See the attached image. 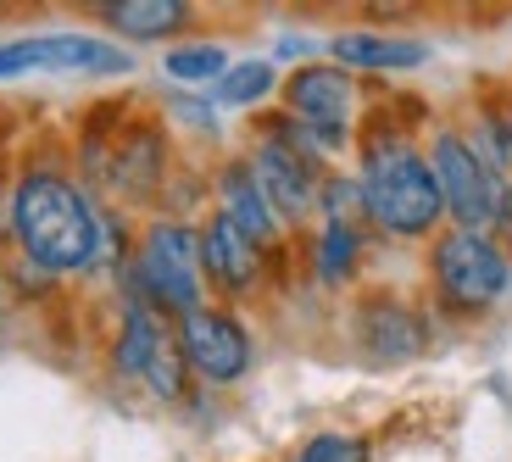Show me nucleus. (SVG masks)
Here are the masks:
<instances>
[{"mask_svg":"<svg viewBox=\"0 0 512 462\" xmlns=\"http://www.w3.org/2000/svg\"><path fill=\"white\" fill-rule=\"evenodd\" d=\"M190 6L184 0H106L101 23L117 28L123 39H173L179 28H190Z\"/></svg>","mask_w":512,"mask_h":462,"instance_id":"obj_15","label":"nucleus"},{"mask_svg":"<svg viewBox=\"0 0 512 462\" xmlns=\"http://www.w3.org/2000/svg\"><path fill=\"white\" fill-rule=\"evenodd\" d=\"M273 84H279V73H273V62H229V73L212 84V101L229 106V112H240V106H256L268 101Z\"/></svg>","mask_w":512,"mask_h":462,"instance_id":"obj_18","label":"nucleus"},{"mask_svg":"<svg viewBox=\"0 0 512 462\" xmlns=\"http://www.w3.org/2000/svg\"><path fill=\"white\" fill-rule=\"evenodd\" d=\"M284 117L318 145V156H334L351 145V117H357V84L346 67L307 62L284 78Z\"/></svg>","mask_w":512,"mask_h":462,"instance_id":"obj_6","label":"nucleus"},{"mask_svg":"<svg viewBox=\"0 0 512 462\" xmlns=\"http://www.w3.org/2000/svg\"><path fill=\"white\" fill-rule=\"evenodd\" d=\"M167 78H179V84H218L223 73H229V51L223 45H212V39H195V45H173V51L162 56Z\"/></svg>","mask_w":512,"mask_h":462,"instance_id":"obj_19","label":"nucleus"},{"mask_svg":"<svg viewBox=\"0 0 512 462\" xmlns=\"http://www.w3.org/2000/svg\"><path fill=\"white\" fill-rule=\"evenodd\" d=\"M134 56L90 34H34L0 45V84L23 73H128Z\"/></svg>","mask_w":512,"mask_h":462,"instance_id":"obj_9","label":"nucleus"},{"mask_svg":"<svg viewBox=\"0 0 512 462\" xmlns=\"http://www.w3.org/2000/svg\"><path fill=\"white\" fill-rule=\"evenodd\" d=\"M357 340H362V351H368L373 362H407V357H418L423 351V323H418V312L407 307V301H396V296H373V301H362V312H357Z\"/></svg>","mask_w":512,"mask_h":462,"instance_id":"obj_12","label":"nucleus"},{"mask_svg":"<svg viewBox=\"0 0 512 462\" xmlns=\"http://www.w3.org/2000/svg\"><path fill=\"white\" fill-rule=\"evenodd\" d=\"M362 262V234L346 229V223H323L318 240H312V273L323 284H346Z\"/></svg>","mask_w":512,"mask_h":462,"instance_id":"obj_17","label":"nucleus"},{"mask_svg":"<svg viewBox=\"0 0 512 462\" xmlns=\"http://www.w3.org/2000/svg\"><path fill=\"white\" fill-rule=\"evenodd\" d=\"M173 334H179L190 373H201L206 385H234L251 368V334L229 307H195L190 318H179Z\"/></svg>","mask_w":512,"mask_h":462,"instance_id":"obj_10","label":"nucleus"},{"mask_svg":"<svg viewBox=\"0 0 512 462\" xmlns=\"http://www.w3.org/2000/svg\"><path fill=\"white\" fill-rule=\"evenodd\" d=\"M334 67H368V73H396V67H423L429 45L423 39H390V34H334L329 39Z\"/></svg>","mask_w":512,"mask_h":462,"instance_id":"obj_14","label":"nucleus"},{"mask_svg":"<svg viewBox=\"0 0 512 462\" xmlns=\"http://www.w3.org/2000/svg\"><path fill=\"white\" fill-rule=\"evenodd\" d=\"M201 273L223 296H251L262 284V245H251L223 212H212L201 229Z\"/></svg>","mask_w":512,"mask_h":462,"instance_id":"obj_11","label":"nucleus"},{"mask_svg":"<svg viewBox=\"0 0 512 462\" xmlns=\"http://www.w3.org/2000/svg\"><path fill=\"white\" fill-rule=\"evenodd\" d=\"M357 184H362L368 223H379L396 240H423V234H435V223L446 218V201H440V184L429 173V156L396 129L368 134Z\"/></svg>","mask_w":512,"mask_h":462,"instance_id":"obj_2","label":"nucleus"},{"mask_svg":"<svg viewBox=\"0 0 512 462\" xmlns=\"http://www.w3.org/2000/svg\"><path fill=\"white\" fill-rule=\"evenodd\" d=\"M485 140L496 145L501 173H512V112H490V117H485Z\"/></svg>","mask_w":512,"mask_h":462,"instance_id":"obj_21","label":"nucleus"},{"mask_svg":"<svg viewBox=\"0 0 512 462\" xmlns=\"http://www.w3.org/2000/svg\"><path fill=\"white\" fill-rule=\"evenodd\" d=\"M128 284L134 301H145L162 318H190L195 307H206V273H201V229L179 218H156L140 234L134 257H128Z\"/></svg>","mask_w":512,"mask_h":462,"instance_id":"obj_3","label":"nucleus"},{"mask_svg":"<svg viewBox=\"0 0 512 462\" xmlns=\"http://www.w3.org/2000/svg\"><path fill=\"white\" fill-rule=\"evenodd\" d=\"M245 167H251L256 190L268 195V206L279 212V223H301V218L318 212V190H323L318 156H307L301 145H290L273 123H262V134H256Z\"/></svg>","mask_w":512,"mask_h":462,"instance_id":"obj_8","label":"nucleus"},{"mask_svg":"<svg viewBox=\"0 0 512 462\" xmlns=\"http://www.w3.org/2000/svg\"><path fill=\"white\" fill-rule=\"evenodd\" d=\"M429 273H435V290L451 312H490L507 296L512 262L490 234L474 229H446L429 245Z\"/></svg>","mask_w":512,"mask_h":462,"instance_id":"obj_5","label":"nucleus"},{"mask_svg":"<svg viewBox=\"0 0 512 462\" xmlns=\"http://www.w3.org/2000/svg\"><path fill=\"white\" fill-rule=\"evenodd\" d=\"M112 362H117V373L151 385L162 401H179L184 385H190V362H184V351H179V334L167 329L162 312H151L145 301H128Z\"/></svg>","mask_w":512,"mask_h":462,"instance_id":"obj_7","label":"nucleus"},{"mask_svg":"<svg viewBox=\"0 0 512 462\" xmlns=\"http://www.w3.org/2000/svg\"><path fill=\"white\" fill-rule=\"evenodd\" d=\"M429 173L440 184V201L457 218V229L490 234L501 223V201H507V173H501L496 145L479 134L462 129H440L435 145H429Z\"/></svg>","mask_w":512,"mask_h":462,"instance_id":"obj_4","label":"nucleus"},{"mask_svg":"<svg viewBox=\"0 0 512 462\" xmlns=\"http://www.w3.org/2000/svg\"><path fill=\"white\" fill-rule=\"evenodd\" d=\"M295 462H368V440H357V435H318V440H307V451Z\"/></svg>","mask_w":512,"mask_h":462,"instance_id":"obj_20","label":"nucleus"},{"mask_svg":"<svg viewBox=\"0 0 512 462\" xmlns=\"http://www.w3.org/2000/svg\"><path fill=\"white\" fill-rule=\"evenodd\" d=\"M218 212H223V218H229L251 245H262V251H268V245L284 234L279 212L268 206V195L256 190V179H251V167H245V162H223V167H218Z\"/></svg>","mask_w":512,"mask_h":462,"instance_id":"obj_13","label":"nucleus"},{"mask_svg":"<svg viewBox=\"0 0 512 462\" xmlns=\"http://www.w3.org/2000/svg\"><path fill=\"white\" fill-rule=\"evenodd\" d=\"M156 173H162V134H123V140H117V156L106 162V179L123 195L151 190Z\"/></svg>","mask_w":512,"mask_h":462,"instance_id":"obj_16","label":"nucleus"},{"mask_svg":"<svg viewBox=\"0 0 512 462\" xmlns=\"http://www.w3.org/2000/svg\"><path fill=\"white\" fill-rule=\"evenodd\" d=\"M12 240L23 245L28 268L39 273H84L106 262L112 223L106 212L56 167H28L12 184Z\"/></svg>","mask_w":512,"mask_h":462,"instance_id":"obj_1","label":"nucleus"}]
</instances>
